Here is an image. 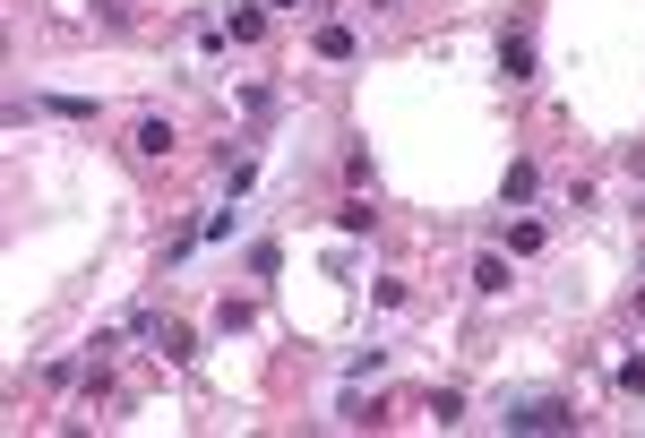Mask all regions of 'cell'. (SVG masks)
<instances>
[{
	"instance_id": "11",
	"label": "cell",
	"mask_w": 645,
	"mask_h": 438,
	"mask_svg": "<svg viewBox=\"0 0 645 438\" xmlns=\"http://www.w3.org/2000/svg\"><path fill=\"white\" fill-rule=\"evenodd\" d=\"M611 378H620V396H645V361H620Z\"/></svg>"
},
{
	"instance_id": "7",
	"label": "cell",
	"mask_w": 645,
	"mask_h": 438,
	"mask_svg": "<svg viewBox=\"0 0 645 438\" xmlns=\"http://www.w3.org/2000/svg\"><path fill=\"white\" fill-rule=\"evenodd\" d=\"M499 198H508V207H525V198H534V164H508V181H499Z\"/></svg>"
},
{
	"instance_id": "3",
	"label": "cell",
	"mask_w": 645,
	"mask_h": 438,
	"mask_svg": "<svg viewBox=\"0 0 645 438\" xmlns=\"http://www.w3.org/2000/svg\"><path fill=\"white\" fill-rule=\"evenodd\" d=\"M473 292H508V258H499V250L473 258Z\"/></svg>"
},
{
	"instance_id": "10",
	"label": "cell",
	"mask_w": 645,
	"mask_h": 438,
	"mask_svg": "<svg viewBox=\"0 0 645 438\" xmlns=\"http://www.w3.org/2000/svg\"><path fill=\"white\" fill-rule=\"evenodd\" d=\"M258 26H267V9H233V18H224V35H233V43H258Z\"/></svg>"
},
{
	"instance_id": "12",
	"label": "cell",
	"mask_w": 645,
	"mask_h": 438,
	"mask_svg": "<svg viewBox=\"0 0 645 438\" xmlns=\"http://www.w3.org/2000/svg\"><path fill=\"white\" fill-rule=\"evenodd\" d=\"M267 9H301V0H267Z\"/></svg>"
},
{
	"instance_id": "8",
	"label": "cell",
	"mask_w": 645,
	"mask_h": 438,
	"mask_svg": "<svg viewBox=\"0 0 645 438\" xmlns=\"http://www.w3.org/2000/svg\"><path fill=\"white\" fill-rule=\"evenodd\" d=\"M508 250H516V258L542 250V224H534V215H516V224H508Z\"/></svg>"
},
{
	"instance_id": "4",
	"label": "cell",
	"mask_w": 645,
	"mask_h": 438,
	"mask_svg": "<svg viewBox=\"0 0 645 438\" xmlns=\"http://www.w3.org/2000/svg\"><path fill=\"white\" fill-rule=\"evenodd\" d=\"M370 224H379V207H370V198H344V207H336V232H370Z\"/></svg>"
},
{
	"instance_id": "9",
	"label": "cell",
	"mask_w": 645,
	"mask_h": 438,
	"mask_svg": "<svg viewBox=\"0 0 645 438\" xmlns=\"http://www.w3.org/2000/svg\"><path fill=\"white\" fill-rule=\"evenodd\" d=\"M233 232H241V207H215L207 224H198V241H233Z\"/></svg>"
},
{
	"instance_id": "1",
	"label": "cell",
	"mask_w": 645,
	"mask_h": 438,
	"mask_svg": "<svg viewBox=\"0 0 645 438\" xmlns=\"http://www.w3.org/2000/svg\"><path fill=\"white\" fill-rule=\"evenodd\" d=\"M508 430H577V404L568 396H525V404H508Z\"/></svg>"
},
{
	"instance_id": "2",
	"label": "cell",
	"mask_w": 645,
	"mask_h": 438,
	"mask_svg": "<svg viewBox=\"0 0 645 438\" xmlns=\"http://www.w3.org/2000/svg\"><path fill=\"white\" fill-rule=\"evenodd\" d=\"M499 78H508V86L534 78V35H499Z\"/></svg>"
},
{
	"instance_id": "6",
	"label": "cell",
	"mask_w": 645,
	"mask_h": 438,
	"mask_svg": "<svg viewBox=\"0 0 645 438\" xmlns=\"http://www.w3.org/2000/svg\"><path fill=\"white\" fill-rule=\"evenodd\" d=\"M319 61H353V26H319Z\"/></svg>"
},
{
	"instance_id": "5",
	"label": "cell",
	"mask_w": 645,
	"mask_h": 438,
	"mask_svg": "<svg viewBox=\"0 0 645 438\" xmlns=\"http://www.w3.org/2000/svg\"><path fill=\"white\" fill-rule=\"evenodd\" d=\"M129 146H138V155H172V121H138V138H129Z\"/></svg>"
}]
</instances>
